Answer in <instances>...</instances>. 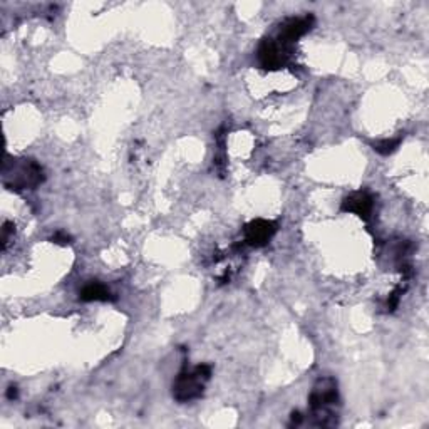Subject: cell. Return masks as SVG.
<instances>
[{"instance_id":"cell-1","label":"cell","mask_w":429,"mask_h":429,"mask_svg":"<svg viewBox=\"0 0 429 429\" xmlns=\"http://www.w3.org/2000/svg\"><path fill=\"white\" fill-rule=\"evenodd\" d=\"M339 403V393H337V383L332 378L319 379L314 386L309 404H311V414L316 426H334L336 418H334L332 408Z\"/></svg>"},{"instance_id":"cell-2","label":"cell","mask_w":429,"mask_h":429,"mask_svg":"<svg viewBox=\"0 0 429 429\" xmlns=\"http://www.w3.org/2000/svg\"><path fill=\"white\" fill-rule=\"evenodd\" d=\"M212 376V367L207 364L197 366L193 371H183L173 384V396L176 401L188 403L203 394L205 383Z\"/></svg>"},{"instance_id":"cell-3","label":"cell","mask_w":429,"mask_h":429,"mask_svg":"<svg viewBox=\"0 0 429 429\" xmlns=\"http://www.w3.org/2000/svg\"><path fill=\"white\" fill-rule=\"evenodd\" d=\"M6 183H11L14 190L36 188L44 181L42 168L32 160H16L12 163V170L4 166Z\"/></svg>"},{"instance_id":"cell-4","label":"cell","mask_w":429,"mask_h":429,"mask_svg":"<svg viewBox=\"0 0 429 429\" xmlns=\"http://www.w3.org/2000/svg\"><path fill=\"white\" fill-rule=\"evenodd\" d=\"M290 47L284 46L277 39H265L259 47V61L262 68L267 71H275L284 68L289 61Z\"/></svg>"},{"instance_id":"cell-5","label":"cell","mask_w":429,"mask_h":429,"mask_svg":"<svg viewBox=\"0 0 429 429\" xmlns=\"http://www.w3.org/2000/svg\"><path fill=\"white\" fill-rule=\"evenodd\" d=\"M279 230V225L272 220H254L245 227V243L250 247H264Z\"/></svg>"},{"instance_id":"cell-6","label":"cell","mask_w":429,"mask_h":429,"mask_svg":"<svg viewBox=\"0 0 429 429\" xmlns=\"http://www.w3.org/2000/svg\"><path fill=\"white\" fill-rule=\"evenodd\" d=\"M312 24H314L312 16L289 19V21H285L282 29H280V34L277 37V41L282 42L284 46L290 47L295 41L300 39V37H302L304 34H307V32L311 31Z\"/></svg>"},{"instance_id":"cell-7","label":"cell","mask_w":429,"mask_h":429,"mask_svg":"<svg viewBox=\"0 0 429 429\" xmlns=\"http://www.w3.org/2000/svg\"><path fill=\"white\" fill-rule=\"evenodd\" d=\"M373 208H374V198L371 197V195L367 192L352 193L349 198H346L344 202H342V207H341L342 212L356 213L357 217L364 218V220L369 218V214H371V212H373Z\"/></svg>"},{"instance_id":"cell-8","label":"cell","mask_w":429,"mask_h":429,"mask_svg":"<svg viewBox=\"0 0 429 429\" xmlns=\"http://www.w3.org/2000/svg\"><path fill=\"white\" fill-rule=\"evenodd\" d=\"M79 297L81 300H84V302H99V300H101V302H108V300H114L108 287H104V285L99 282H91L84 285Z\"/></svg>"},{"instance_id":"cell-9","label":"cell","mask_w":429,"mask_h":429,"mask_svg":"<svg viewBox=\"0 0 429 429\" xmlns=\"http://www.w3.org/2000/svg\"><path fill=\"white\" fill-rule=\"evenodd\" d=\"M401 145V138H393V140H383L379 143H376L374 150L379 153V155H391L398 150V146Z\"/></svg>"},{"instance_id":"cell-10","label":"cell","mask_w":429,"mask_h":429,"mask_svg":"<svg viewBox=\"0 0 429 429\" xmlns=\"http://www.w3.org/2000/svg\"><path fill=\"white\" fill-rule=\"evenodd\" d=\"M403 292H404L403 289H396L394 292L389 295V299H388V311L389 312L396 311V307H398V305H399V300H401Z\"/></svg>"},{"instance_id":"cell-11","label":"cell","mask_w":429,"mask_h":429,"mask_svg":"<svg viewBox=\"0 0 429 429\" xmlns=\"http://www.w3.org/2000/svg\"><path fill=\"white\" fill-rule=\"evenodd\" d=\"M52 240L56 243H61V245H66V243H71V237L66 235V233H56Z\"/></svg>"},{"instance_id":"cell-12","label":"cell","mask_w":429,"mask_h":429,"mask_svg":"<svg viewBox=\"0 0 429 429\" xmlns=\"http://www.w3.org/2000/svg\"><path fill=\"white\" fill-rule=\"evenodd\" d=\"M302 419H304L302 414H300V413H294L292 414V421H290V426H294V424H295V426H299V424L302 423Z\"/></svg>"},{"instance_id":"cell-13","label":"cell","mask_w":429,"mask_h":429,"mask_svg":"<svg viewBox=\"0 0 429 429\" xmlns=\"http://www.w3.org/2000/svg\"><path fill=\"white\" fill-rule=\"evenodd\" d=\"M16 396H17V391L11 388V391H9V398H16Z\"/></svg>"}]
</instances>
